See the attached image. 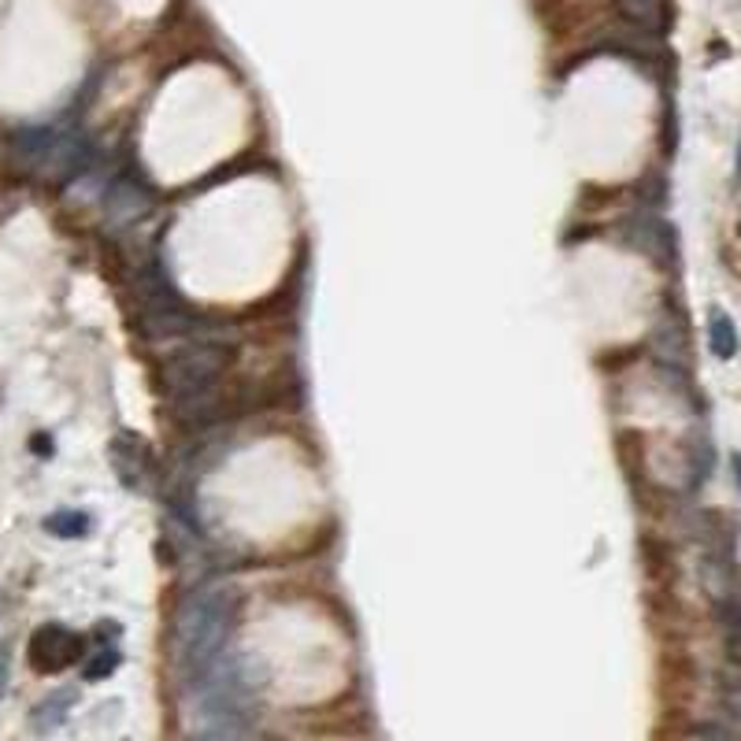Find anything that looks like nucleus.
I'll list each match as a JSON object with an SVG mask.
<instances>
[{"mask_svg": "<svg viewBox=\"0 0 741 741\" xmlns=\"http://www.w3.org/2000/svg\"><path fill=\"white\" fill-rule=\"evenodd\" d=\"M716 619H719V630H723L730 660L741 667V601L738 597L716 601Z\"/></svg>", "mask_w": 741, "mask_h": 741, "instance_id": "6e6552de", "label": "nucleus"}, {"mask_svg": "<svg viewBox=\"0 0 741 741\" xmlns=\"http://www.w3.org/2000/svg\"><path fill=\"white\" fill-rule=\"evenodd\" d=\"M112 468L123 479V486H131V490H145L148 479H153V457H148L145 441L131 438V434L115 438V445H112Z\"/></svg>", "mask_w": 741, "mask_h": 741, "instance_id": "39448f33", "label": "nucleus"}, {"mask_svg": "<svg viewBox=\"0 0 741 741\" xmlns=\"http://www.w3.org/2000/svg\"><path fill=\"white\" fill-rule=\"evenodd\" d=\"M8 679H12V645L0 641V697L8 690Z\"/></svg>", "mask_w": 741, "mask_h": 741, "instance_id": "ddd939ff", "label": "nucleus"}, {"mask_svg": "<svg viewBox=\"0 0 741 741\" xmlns=\"http://www.w3.org/2000/svg\"><path fill=\"white\" fill-rule=\"evenodd\" d=\"M74 701H79V690H56V693H49L45 701L34 708V730H38V734H49V730H56L63 719H67Z\"/></svg>", "mask_w": 741, "mask_h": 741, "instance_id": "0eeeda50", "label": "nucleus"}, {"mask_svg": "<svg viewBox=\"0 0 741 741\" xmlns=\"http://www.w3.org/2000/svg\"><path fill=\"white\" fill-rule=\"evenodd\" d=\"M708 348H712V356H719V359H730L738 353V326L719 309L708 315Z\"/></svg>", "mask_w": 741, "mask_h": 741, "instance_id": "9d476101", "label": "nucleus"}, {"mask_svg": "<svg viewBox=\"0 0 741 741\" xmlns=\"http://www.w3.org/2000/svg\"><path fill=\"white\" fill-rule=\"evenodd\" d=\"M738 178H741V148H738Z\"/></svg>", "mask_w": 741, "mask_h": 741, "instance_id": "2eb2a0df", "label": "nucleus"}, {"mask_svg": "<svg viewBox=\"0 0 741 741\" xmlns=\"http://www.w3.org/2000/svg\"><path fill=\"white\" fill-rule=\"evenodd\" d=\"M27 656L38 675H56L74 660H82V638L71 627H63V623H45V627L30 634Z\"/></svg>", "mask_w": 741, "mask_h": 741, "instance_id": "7ed1b4c3", "label": "nucleus"}, {"mask_svg": "<svg viewBox=\"0 0 741 741\" xmlns=\"http://www.w3.org/2000/svg\"><path fill=\"white\" fill-rule=\"evenodd\" d=\"M227 367V348L216 342H194L164 364V389L182 419L205 416L216 400L219 375Z\"/></svg>", "mask_w": 741, "mask_h": 741, "instance_id": "f03ea898", "label": "nucleus"}, {"mask_svg": "<svg viewBox=\"0 0 741 741\" xmlns=\"http://www.w3.org/2000/svg\"><path fill=\"white\" fill-rule=\"evenodd\" d=\"M619 15L638 30H645V34H664L667 27L664 0H619Z\"/></svg>", "mask_w": 741, "mask_h": 741, "instance_id": "423d86ee", "label": "nucleus"}, {"mask_svg": "<svg viewBox=\"0 0 741 741\" xmlns=\"http://www.w3.org/2000/svg\"><path fill=\"white\" fill-rule=\"evenodd\" d=\"M257 719H219V723H205L197 730V738L189 741H257Z\"/></svg>", "mask_w": 741, "mask_h": 741, "instance_id": "1a4fd4ad", "label": "nucleus"}, {"mask_svg": "<svg viewBox=\"0 0 741 741\" xmlns=\"http://www.w3.org/2000/svg\"><path fill=\"white\" fill-rule=\"evenodd\" d=\"M238 601L230 586H205L186 605L178 608L175 619V667L178 675L197 686L205 675L227 656L230 630H234Z\"/></svg>", "mask_w": 741, "mask_h": 741, "instance_id": "f257e3e1", "label": "nucleus"}, {"mask_svg": "<svg viewBox=\"0 0 741 741\" xmlns=\"http://www.w3.org/2000/svg\"><path fill=\"white\" fill-rule=\"evenodd\" d=\"M730 468H734V479H738V490H741V452L730 457Z\"/></svg>", "mask_w": 741, "mask_h": 741, "instance_id": "4468645a", "label": "nucleus"}, {"mask_svg": "<svg viewBox=\"0 0 741 741\" xmlns=\"http://www.w3.org/2000/svg\"><path fill=\"white\" fill-rule=\"evenodd\" d=\"M627 241L656 263H675V230L660 216H649V211L634 216L627 222Z\"/></svg>", "mask_w": 741, "mask_h": 741, "instance_id": "20e7f679", "label": "nucleus"}, {"mask_svg": "<svg viewBox=\"0 0 741 741\" xmlns=\"http://www.w3.org/2000/svg\"><path fill=\"white\" fill-rule=\"evenodd\" d=\"M45 531L56 538H79L90 531V515L86 512H56L45 519Z\"/></svg>", "mask_w": 741, "mask_h": 741, "instance_id": "9b49d317", "label": "nucleus"}, {"mask_svg": "<svg viewBox=\"0 0 741 741\" xmlns=\"http://www.w3.org/2000/svg\"><path fill=\"white\" fill-rule=\"evenodd\" d=\"M119 649H104V653H97L93 660L82 667V675H86V682H101V679H108V675H115V667H119Z\"/></svg>", "mask_w": 741, "mask_h": 741, "instance_id": "f8f14e48", "label": "nucleus"}]
</instances>
